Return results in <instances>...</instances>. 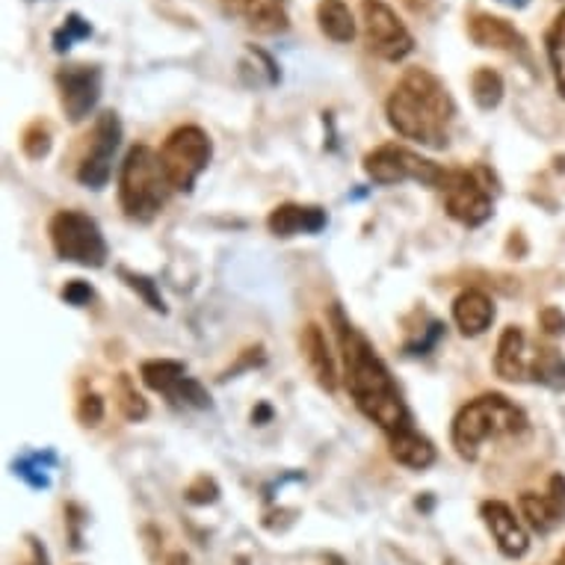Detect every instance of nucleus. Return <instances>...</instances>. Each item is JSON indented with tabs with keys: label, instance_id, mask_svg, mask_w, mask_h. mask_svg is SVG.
<instances>
[{
	"label": "nucleus",
	"instance_id": "obj_18",
	"mask_svg": "<svg viewBox=\"0 0 565 565\" xmlns=\"http://www.w3.org/2000/svg\"><path fill=\"white\" fill-rule=\"evenodd\" d=\"M326 223H329V216L317 204H278L267 220L269 232L281 237V241L297 237V234L323 232Z\"/></svg>",
	"mask_w": 565,
	"mask_h": 565
},
{
	"label": "nucleus",
	"instance_id": "obj_15",
	"mask_svg": "<svg viewBox=\"0 0 565 565\" xmlns=\"http://www.w3.org/2000/svg\"><path fill=\"white\" fill-rule=\"evenodd\" d=\"M468 36L477 47L503 51V54L521 56L524 63H530L527 39L521 36L507 19H498V15H489V12H473L468 19Z\"/></svg>",
	"mask_w": 565,
	"mask_h": 565
},
{
	"label": "nucleus",
	"instance_id": "obj_20",
	"mask_svg": "<svg viewBox=\"0 0 565 565\" xmlns=\"http://www.w3.org/2000/svg\"><path fill=\"white\" fill-rule=\"evenodd\" d=\"M391 456L399 465H406L412 471H427L429 465L436 462V447L429 438H424L415 429H399L391 436Z\"/></svg>",
	"mask_w": 565,
	"mask_h": 565
},
{
	"label": "nucleus",
	"instance_id": "obj_13",
	"mask_svg": "<svg viewBox=\"0 0 565 565\" xmlns=\"http://www.w3.org/2000/svg\"><path fill=\"white\" fill-rule=\"evenodd\" d=\"M441 193H445L447 214L454 216L456 223L477 228V225H482L491 216L489 190L468 169H447Z\"/></svg>",
	"mask_w": 565,
	"mask_h": 565
},
{
	"label": "nucleus",
	"instance_id": "obj_24",
	"mask_svg": "<svg viewBox=\"0 0 565 565\" xmlns=\"http://www.w3.org/2000/svg\"><path fill=\"white\" fill-rule=\"evenodd\" d=\"M545 51L551 72H554L556 89L565 98V10L551 21V28L545 33Z\"/></svg>",
	"mask_w": 565,
	"mask_h": 565
},
{
	"label": "nucleus",
	"instance_id": "obj_36",
	"mask_svg": "<svg viewBox=\"0 0 565 565\" xmlns=\"http://www.w3.org/2000/svg\"><path fill=\"white\" fill-rule=\"evenodd\" d=\"M498 3L510 7V10H527L530 7V0H498Z\"/></svg>",
	"mask_w": 565,
	"mask_h": 565
},
{
	"label": "nucleus",
	"instance_id": "obj_5",
	"mask_svg": "<svg viewBox=\"0 0 565 565\" xmlns=\"http://www.w3.org/2000/svg\"><path fill=\"white\" fill-rule=\"evenodd\" d=\"M494 371L507 382H539L565 391V359L554 347H530L521 326H507L498 341Z\"/></svg>",
	"mask_w": 565,
	"mask_h": 565
},
{
	"label": "nucleus",
	"instance_id": "obj_21",
	"mask_svg": "<svg viewBox=\"0 0 565 565\" xmlns=\"http://www.w3.org/2000/svg\"><path fill=\"white\" fill-rule=\"evenodd\" d=\"M317 24L323 30V36L338 42V45H347L355 39V19H352L350 7L343 0H320L317 3Z\"/></svg>",
	"mask_w": 565,
	"mask_h": 565
},
{
	"label": "nucleus",
	"instance_id": "obj_30",
	"mask_svg": "<svg viewBox=\"0 0 565 565\" xmlns=\"http://www.w3.org/2000/svg\"><path fill=\"white\" fill-rule=\"evenodd\" d=\"M184 498L195 507H207V503H214L220 498V489H216V482L211 477H195L193 486L184 491Z\"/></svg>",
	"mask_w": 565,
	"mask_h": 565
},
{
	"label": "nucleus",
	"instance_id": "obj_42",
	"mask_svg": "<svg viewBox=\"0 0 565 565\" xmlns=\"http://www.w3.org/2000/svg\"><path fill=\"white\" fill-rule=\"evenodd\" d=\"M559 3H565V0H559Z\"/></svg>",
	"mask_w": 565,
	"mask_h": 565
},
{
	"label": "nucleus",
	"instance_id": "obj_11",
	"mask_svg": "<svg viewBox=\"0 0 565 565\" xmlns=\"http://www.w3.org/2000/svg\"><path fill=\"white\" fill-rule=\"evenodd\" d=\"M121 142V121L119 113H102L95 119V128L89 134V149H86L81 167H77V181L89 190H102L110 181L113 154Z\"/></svg>",
	"mask_w": 565,
	"mask_h": 565
},
{
	"label": "nucleus",
	"instance_id": "obj_6",
	"mask_svg": "<svg viewBox=\"0 0 565 565\" xmlns=\"http://www.w3.org/2000/svg\"><path fill=\"white\" fill-rule=\"evenodd\" d=\"M51 243L54 252L68 264H81V267H104L107 264V241H104L102 228L93 216L81 214V211H60L51 220Z\"/></svg>",
	"mask_w": 565,
	"mask_h": 565
},
{
	"label": "nucleus",
	"instance_id": "obj_32",
	"mask_svg": "<svg viewBox=\"0 0 565 565\" xmlns=\"http://www.w3.org/2000/svg\"><path fill=\"white\" fill-rule=\"evenodd\" d=\"M63 299L68 302V306L84 308L93 302V288H89L86 281H81V278H75V281H68V285L63 288Z\"/></svg>",
	"mask_w": 565,
	"mask_h": 565
},
{
	"label": "nucleus",
	"instance_id": "obj_4",
	"mask_svg": "<svg viewBox=\"0 0 565 565\" xmlns=\"http://www.w3.org/2000/svg\"><path fill=\"white\" fill-rule=\"evenodd\" d=\"M172 184H169L160 154L149 146H137L128 151L119 178V202L121 211L134 223H151L169 202Z\"/></svg>",
	"mask_w": 565,
	"mask_h": 565
},
{
	"label": "nucleus",
	"instance_id": "obj_10",
	"mask_svg": "<svg viewBox=\"0 0 565 565\" xmlns=\"http://www.w3.org/2000/svg\"><path fill=\"white\" fill-rule=\"evenodd\" d=\"M54 81L56 93H60V104H63L68 121H84L98 107V102H102V65L68 63L63 68H56Z\"/></svg>",
	"mask_w": 565,
	"mask_h": 565
},
{
	"label": "nucleus",
	"instance_id": "obj_37",
	"mask_svg": "<svg viewBox=\"0 0 565 565\" xmlns=\"http://www.w3.org/2000/svg\"><path fill=\"white\" fill-rule=\"evenodd\" d=\"M269 415H273V412H269V406H260L258 412H252V420H255V424H260V420H267Z\"/></svg>",
	"mask_w": 565,
	"mask_h": 565
},
{
	"label": "nucleus",
	"instance_id": "obj_16",
	"mask_svg": "<svg viewBox=\"0 0 565 565\" xmlns=\"http://www.w3.org/2000/svg\"><path fill=\"white\" fill-rule=\"evenodd\" d=\"M521 515L527 519V524L536 533H551L565 521V477L554 473L547 482L545 494L536 491H524L519 498Z\"/></svg>",
	"mask_w": 565,
	"mask_h": 565
},
{
	"label": "nucleus",
	"instance_id": "obj_39",
	"mask_svg": "<svg viewBox=\"0 0 565 565\" xmlns=\"http://www.w3.org/2000/svg\"><path fill=\"white\" fill-rule=\"evenodd\" d=\"M323 565H347V563H343V559L338 554H332V556H326Z\"/></svg>",
	"mask_w": 565,
	"mask_h": 565
},
{
	"label": "nucleus",
	"instance_id": "obj_35",
	"mask_svg": "<svg viewBox=\"0 0 565 565\" xmlns=\"http://www.w3.org/2000/svg\"><path fill=\"white\" fill-rule=\"evenodd\" d=\"M30 542V565H51L47 563V551L42 547V542H36L33 536H28Z\"/></svg>",
	"mask_w": 565,
	"mask_h": 565
},
{
	"label": "nucleus",
	"instance_id": "obj_9",
	"mask_svg": "<svg viewBox=\"0 0 565 565\" xmlns=\"http://www.w3.org/2000/svg\"><path fill=\"white\" fill-rule=\"evenodd\" d=\"M362 36L367 54L399 63L415 51V36L385 0H362Z\"/></svg>",
	"mask_w": 565,
	"mask_h": 565
},
{
	"label": "nucleus",
	"instance_id": "obj_40",
	"mask_svg": "<svg viewBox=\"0 0 565 565\" xmlns=\"http://www.w3.org/2000/svg\"><path fill=\"white\" fill-rule=\"evenodd\" d=\"M445 565H462V563H456V559H447V563Z\"/></svg>",
	"mask_w": 565,
	"mask_h": 565
},
{
	"label": "nucleus",
	"instance_id": "obj_41",
	"mask_svg": "<svg viewBox=\"0 0 565 565\" xmlns=\"http://www.w3.org/2000/svg\"><path fill=\"white\" fill-rule=\"evenodd\" d=\"M559 565H565V551H563V556H559Z\"/></svg>",
	"mask_w": 565,
	"mask_h": 565
},
{
	"label": "nucleus",
	"instance_id": "obj_28",
	"mask_svg": "<svg viewBox=\"0 0 565 565\" xmlns=\"http://www.w3.org/2000/svg\"><path fill=\"white\" fill-rule=\"evenodd\" d=\"M119 406L121 415L128 417V420H142V417L149 415V403L142 399V394H137V388L130 385L125 373L119 376Z\"/></svg>",
	"mask_w": 565,
	"mask_h": 565
},
{
	"label": "nucleus",
	"instance_id": "obj_3",
	"mask_svg": "<svg viewBox=\"0 0 565 565\" xmlns=\"http://www.w3.org/2000/svg\"><path fill=\"white\" fill-rule=\"evenodd\" d=\"M530 429L527 415L503 394L471 399L454 420V447L465 462L480 459V447L491 438H519Z\"/></svg>",
	"mask_w": 565,
	"mask_h": 565
},
{
	"label": "nucleus",
	"instance_id": "obj_22",
	"mask_svg": "<svg viewBox=\"0 0 565 565\" xmlns=\"http://www.w3.org/2000/svg\"><path fill=\"white\" fill-rule=\"evenodd\" d=\"M302 352H306V362L311 364L317 382H320L326 391H334V385H338V380H334V364L329 350H326V338L323 332H320V326L311 323L302 329Z\"/></svg>",
	"mask_w": 565,
	"mask_h": 565
},
{
	"label": "nucleus",
	"instance_id": "obj_8",
	"mask_svg": "<svg viewBox=\"0 0 565 565\" xmlns=\"http://www.w3.org/2000/svg\"><path fill=\"white\" fill-rule=\"evenodd\" d=\"M364 172L373 184H403V181H417L424 186L445 184L447 169H441L433 160L420 158L415 151L403 149V146H380L364 158Z\"/></svg>",
	"mask_w": 565,
	"mask_h": 565
},
{
	"label": "nucleus",
	"instance_id": "obj_29",
	"mask_svg": "<svg viewBox=\"0 0 565 565\" xmlns=\"http://www.w3.org/2000/svg\"><path fill=\"white\" fill-rule=\"evenodd\" d=\"M119 276L125 278V285H128L130 290H137L139 297L149 302V308H154V311H160V315L167 311V306H163V297L158 294V285H154L151 278L137 276V273H130V269H125V267L119 269Z\"/></svg>",
	"mask_w": 565,
	"mask_h": 565
},
{
	"label": "nucleus",
	"instance_id": "obj_2",
	"mask_svg": "<svg viewBox=\"0 0 565 565\" xmlns=\"http://www.w3.org/2000/svg\"><path fill=\"white\" fill-rule=\"evenodd\" d=\"M388 125L399 137L415 139L427 149H447L456 121L450 89L427 68H408L385 104Z\"/></svg>",
	"mask_w": 565,
	"mask_h": 565
},
{
	"label": "nucleus",
	"instance_id": "obj_27",
	"mask_svg": "<svg viewBox=\"0 0 565 565\" xmlns=\"http://www.w3.org/2000/svg\"><path fill=\"white\" fill-rule=\"evenodd\" d=\"M21 149H24L30 160L47 158V151H51V128H47V121H33L21 134Z\"/></svg>",
	"mask_w": 565,
	"mask_h": 565
},
{
	"label": "nucleus",
	"instance_id": "obj_33",
	"mask_svg": "<svg viewBox=\"0 0 565 565\" xmlns=\"http://www.w3.org/2000/svg\"><path fill=\"white\" fill-rule=\"evenodd\" d=\"M441 334H445V326H441V323H429L427 334H424V338H417L415 343H408L406 352H408V355H427V352L433 350V347H436L438 341H441Z\"/></svg>",
	"mask_w": 565,
	"mask_h": 565
},
{
	"label": "nucleus",
	"instance_id": "obj_17",
	"mask_svg": "<svg viewBox=\"0 0 565 565\" xmlns=\"http://www.w3.org/2000/svg\"><path fill=\"white\" fill-rule=\"evenodd\" d=\"M482 524L489 527L491 539H494V545L501 551L503 556H510V559H519V556L527 554L530 547V536L527 530L521 527V521L515 519V512L507 507L503 501H486L480 507Z\"/></svg>",
	"mask_w": 565,
	"mask_h": 565
},
{
	"label": "nucleus",
	"instance_id": "obj_19",
	"mask_svg": "<svg viewBox=\"0 0 565 565\" xmlns=\"http://www.w3.org/2000/svg\"><path fill=\"white\" fill-rule=\"evenodd\" d=\"M454 320L465 338H477L494 320V302L482 290H465L454 302Z\"/></svg>",
	"mask_w": 565,
	"mask_h": 565
},
{
	"label": "nucleus",
	"instance_id": "obj_31",
	"mask_svg": "<svg viewBox=\"0 0 565 565\" xmlns=\"http://www.w3.org/2000/svg\"><path fill=\"white\" fill-rule=\"evenodd\" d=\"M77 420L84 427H98L104 420V399L98 394H84L77 403Z\"/></svg>",
	"mask_w": 565,
	"mask_h": 565
},
{
	"label": "nucleus",
	"instance_id": "obj_38",
	"mask_svg": "<svg viewBox=\"0 0 565 565\" xmlns=\"http://www.w3.org/2000/svg\"><path fill=\"white\" fill-rule=\"evenodd\" d=\"M167 565H186V556L184 554H172L167 559Z\"/></svg>",
	"mask_w": 565,
	"mask_h": 565
},
{
	"label": "nucleus",
	"instance_id": "obj_25",
	"mask_svg": "<svg viewBox=\"0 0 565 565\" xmlns=\"http://www.w3.org/2000/svg\"><path fill=\"white\" fill-rule=\"evenodd\" d=\"M471 95L480 110H494L503 102V77L489 65H480L471 75Z\"/></svg>",
	"mask_w": 565,
	"mask_h": 565
},
{
	"label": "nucleus",
	"instance_id": "obj_14",
	"mask_svg": "<svg viewBox=\"0 0 565 565\" xmlns=\"http://www.w3.org/2000/svg\"><path fill=\"white\" fill-rule=\"evenodd\" d=\"M220 7L228 19L241 21L243 28L260 36H276L290 28L285 0H220Z\"/></svg>",
	"mask_w": 565,
	"mask_h": 565
},
{
	"label": "nucleus",
	"instance_id": "obj_23",
	"mask_svg": "<svg viewBox=\"0 0 565 565\" xmlns=\"http://www.w3.org/2000/svg\"><path fill=\"white\" fill-rule=\"evenodd\" d=\"M56 465V456L51 454V450H45V454H24L21 459H15L12 462V471H15V477H21V480L28 482L30 489H47L51 486V477H47V471Z\"/></svg>",
	"mask_w": 565,
	"mask_h": 565
},
{
	"label": "nucleus",
	"instance_id": "obj_26",
	"mask_svg": "<svg viewBox=\"0 0 565 565\" xmlns=\"http://www.w3.org/2000/svg\"><path fill=\"white\" fill-rule=\"evenodd\" d=\"M93 36V24L81 15V12H68L63 19V24L54 30V36H51V45H54L56 54H68L77 42H84V39Z\"/></svg>",
	"mask_w": 565,
	"mask_h": 565
},
{
	"label": "nucleus",
	"instance_id": "obj_12",
	"mask_svg": "<svg viewBox=\"0 0 565 565\" xmlns=\"http://www.w3.org/2000/svg\"><path fill=\"white\" fill-rule=\"evenodd\" d=\"M139 373H142V382H146L151 391L163 394L172 406L211 408V394L204 391L202 382H195L193 376H186V367L181 362L154 359V362L142 364Z\"/></svg>",
	"mask_w": 565,
	"mask_h": 565
},
{
	"label": "nucleus",
	"instance_id": "obj_7",
	"mask_svg": "<svg viewBox=\"0 0 565 565\" xmlns=\"http://www.w3.org/2000/svg\"><path fill=\"white\" fill-rule=\"evenodd\" d=\"M211 137L195 125L175 128L160 149V163L167 172L169 184L178 193H190L202 175L207 163H211Z\"/></svg>",
	"mask_w": 565,
	"mask_h": 565
},
{
	"label": "nucleus",
	"instance_id": "obj_1",
	"mask_svg": "<svg viewBox=\"0 0 565 565\" xmlns=\"http://www.w3.org/2000/svg\"><path fill=\"white\" fill-rule=\"evenodd\" d=\"M332 323L343 352V382L359 412L371 417L373 424H380L388 436L412 427V415L399 397L397 382L391 376L388 364L380 359V352L373 350V343L343 317L341 306L332 308Z\"/></svg>",
	"mask_w": 565,
	"mask_h": 565
},
{
	"label": "nucleus",
	"instance_id": "obj_34",
	"mask_svg": "<svg viewBox=\"0 0 565 565\" xmlns=\"http://www.w3.org/2000/svg\"><path fill=\"white\" fill-rule=\"evenodd\" d=\"M539 323H542V329H545L547 334H563L565 332V315L554 306L545 308V311L539 315Z\"/></svg>",
	"mask_w": 565,
	"mask_h": 565
}]
</instances>
